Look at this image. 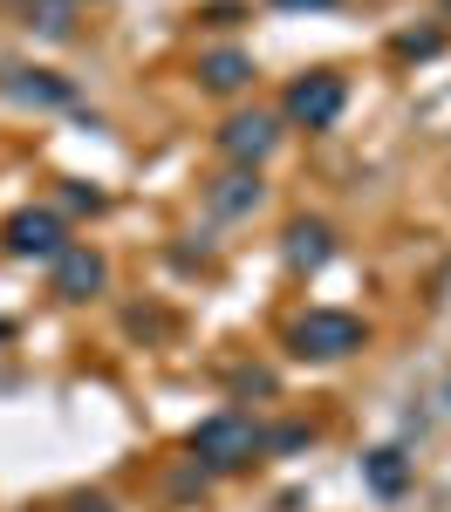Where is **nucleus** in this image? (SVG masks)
<instances>
[{
    "mask_svg": "<svg viewBox=\"0 0 451 512\" xmlns=\"http://www.w3.org/2000/svg\"><path fill=\"white\" fill-rule=\"evenodd\" d=\"M76 512H117L110 499H76Z\"/></svg>",
    "mask_w": 451,
    "mask_h": 512,
    "instance_id": "13",
    "label": "nucleus"
},
{
    "mask_svg": "<svg viewBox=\"0 0 451 512\" xmlns=\"http://www.w3.org/2000/svg\"><path fill=\"white\" fill-rule=\"evenodd\" d=\"M274 144H281V123L260 117V110H253V117H233L226 130H219V151H226L233 164H260Z\"/></svg>",
    "mask_w": 451,
    "mask_h": 512,
    "instance_id": "4",
    "label": "nucleus"
},
{
    "mask_svg": "<svg viewBox=\"0 0 451 512\" xmlns=\"http://www.w3.org/2000/svg\"><path fill=\"white\" fill-rule=\"evenodd\" d=\"M294 349L301 355H349V349H363V321L342 315V308H315V315L294 321Z\"/></svg>",
    "mask_w": 451,
    "mask_h": 512,
    "instance_id": "2",
    "label": "nucleus"
},
{
    "mask_svg": "<svg viewBox=\"0 0 451 512\" xmlns=\"http://www.w3.org/2000/svg\"><path fill=\"white\" fill-rule=\"evenodd\" d=\"M253 198H260V178H253V171H233V178L212 192V212H219V219H233V212L253 205Z\"/></svg>",
    "mask_w": 451,
    "mask_h": 512,
    "instance_id": "7",
    "label": "nucleus"
},
{
    "mask_svg": "<svg viewBox=\"0 0 451 512\" xmlns=\"http://www.w3.org/2000/svg\"><path fill=\"white\" fill-rule=\"evenodd\" d=\"M14 96H28V103H69V82H55V76H28V69H14V82H7Z\"/></svg>",
    "mask_w": 451,
    "mask_h": 512,
    "instance_id": "9",
    "label": "nucleus"
},
{
    "mask_svg": "<svg viewBox=\"0 0 451 512\" xmlns=\"http://www.w3.org/2000/svg\"><path fill=\"white\" fill-rule=\"evenodd\" d=\"M342 76H301L294 89H287V117L308 123V130H328V123L342 117Z\"/></svg>",
    "mask_w": 451,
    "mask_h": 512,
    "instance_id": "3",
    "label": "nucleus"
},
{
    "mask_svg": "<svg viewBox=\"0 0 451 512\" xmlns=\"http://www.w3.org/2000/svg\"><path fill=\"white\" fill-rule=\"evenodd\" d=\"M103 287V260L89 253V246H76V253H62L55 260V294H69V301H89Z\"/></svg>",
    "mask_w": 451,
    "mask_h": 512,
    "instance_id": "6",
    "label": "nucleus"
},
{
    "mask_svg": "<svg viewBox=\"0 0 451 512\" xmlns=\"http://www.w3.org/2000/svg\"><path fill=\"white\" fill-rule=\"evenodd\" d=\"M287 239H294L287 253H294L301 267H322V260H328V233H322V226H294V233H287Z\"/></svg>",
    "mask_w": 451,
    "mask_h": 512,
    "instance_id": "11",
    "label": "nucleus"
},
{
    "mask_svg": "<svg viewBox=\"0 0 451 512\" xmlns=\"http://www.w3.org/2000/svg\"><path fill=\"white\" fill-rule=\"evenodd\" d=\"M315 7H322V0H315Z\"/></svg>",
    "mask_w": 451,
    "mask_h": 512,
    "instance_id": "14",
    "label": "nucleus"
},
{
    "mask_svg": "<svg viewBox=\"0 0 451 512\" xmlns=\"http://www.w3.org/2000/svg\"><path fill=\"white\" fill-rule=\"evenodd\" d=\"M363 472H369V485H376L383 499H390V492H404V458H397V451H376Z\"/></svg>",
    "mask_w": 451,
    "mask_h": 512,
    "instance_id": "10",
    "label": "nucleus"
},
{
    "mask_svg": "<svg viewBox=\"0 0 451 512\" xmlns=\"http://www.w3.org/2000/svg\"><path fill=\"white\" fill-rule=\"evenodd\" d=\"M69 14H76V0H28V21L48 28V35H62V28H69Z\"/></svg>",
    "mask_w": 451,
    "mask_h": 512,
    "instance_id": "12",
    "label": "nucleus"
},
{
    "mask_svg": "<svg viewBox=\"0 0 451 512\" xmlns=\"http://www.w3.org/2000/svg\"><path fill=\"white\" fill-rule=\"evenodd\" d=\"M7 246H14L21 260H62V226H55V212H21V219L7 226Z\"/></svg>",
    "mask_w": 451,
    "mask_h": 512,
    "instance_id": "5",
    "label": "nucleus"
},
{
    "mask_svg": "<svg viewBox=\"0 0 451 512\" xmlns=\"http://www.w3.org/2000/svg\"><path fill=\"white\" fill-rule=\"evenodd\" d=\"M212 89H240L246 76H253V62L246 55H233V48H219V55H205V69H199Z\"/></svg>",
    "mask_w": 451,
    "mask_h": 512,
    "instance_id": "8",
    "label": "nucleus"
},
{
    "mask_svg": "<svg viewBox=\"0 0 451 512\" xmlns=\"http://www.w3.org/2000/svg\"><path fill=\"white\" fill-rule=\"evenodd\" d=\"M267 437L246 424L240 410H219V417H205L199 431H192V451H199L205 465H219V472H233V465H246L253 451H260Z\"/></svg>",
    "mask_w": 451,
    "mask_h": 512,
    "instance_id": "1",
    "label": "nucleus"
}]
</instances>
